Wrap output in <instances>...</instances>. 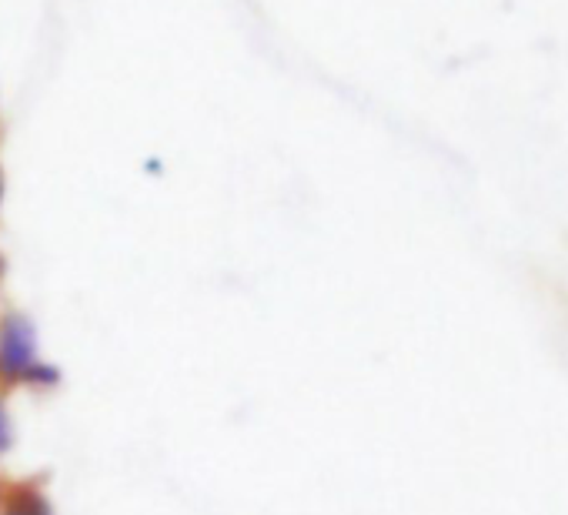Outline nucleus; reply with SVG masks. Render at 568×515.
<instances>
[{
  "label": "nucleus",
  "instance_id": "nucleus-1",
  "mask_svg": "<svg viewBox=\"0 0 568 515\" xmlns=\"http://www.w3.org/2000/svg\"><path fill=\"white\" fill-rule=\"evenodd\" d=\"M38 359V325L18 309L0 315V388H21Z\"/></svg>",
  "mask_w": 568,
  "mask_h": 515
},
{
  "label": "nucleus",
  "instance_id": "nucleus-2",
  "mask_svg": "<svg viewBox=\"0 0 568 515\" xmlns=\"http://www.w3.org/2000/svg\"><path fill=\"white\" fill-rule=\"evenodd\" d=\"M0 515H54V502L38 482L21 478V482L8 485V498H4Z\"/></svg>",
  "mask_w": 568,
  "mask_h": 515
},
{
  "label": "nucleus",
  "instance_id": "nucleus-3",
  "mask_svg": "<svg viewBox=\"0 0 568 515\" xmlns=\"http://www.w3.org/2000/svg\"><path fill=\"white\" fill-rule=\"evenodd\" d=\"M58 385H61V368L51 365V362H44V359H38L28 368V375L21 378V388H31V392H51Z\"/></svg>",
  "mask_w": 568,
  "mask_h": 515
},
{
  "label": "nucleus",
  "instance_id": "nucleus-4",
  "mask_svg": "<svg viewBox=\"0 0 568 515\" xmlns=\"http://www.w3.org/2000/svg\"><path fill=\"white\" fill-rule=\"evenodd\" d=\"M14 442V428H11V408H8V392L0 388V455L11 452Z\"/></svg>",
  "mask_w": 568,
  "mask_h": 515
},
{
  "label": "nucleus",
  "instance_id": "nucleus-5",
  "mask_svg": "<svg viewBox=\"0 0 568 515\" xmlns=\"http://www.w3.org/2000/svg\"><path fill=\"white\" fill-rule=\"evenodd\" d=\"M8 485H11V482H8L4 475H0V508H4V498H8Z\"/></svg>",
  "mask_w": 568,
  "mask_h": 515
},
{
  "label": "nucleus",
  "instance_id": "nucleus-6",
  "mask_svg": "<svg viewBox=\"0 0 568 515\" xmlns=\"http://www.w3.org/2000/svg\"><path fill=\"white\" fill-rule=\"evenodd\" d=\"M0 204H4V168H0Z\"/></svg>",
  "mask_w": 568,
  "mask_h": 515
},
{
  "label": "nucleus",
  "instance_id": "nucleus-7",
  "mask_svg": "<svg viewBox=\"0 0 568 515\" xmlns=\"http://www.w3.org/2000/svg\"><path fill=\"white\" fill-rule=\"evenodd\" d=\"M4 272H8V265H4V254H0V279H4Z\"/></svg>",
  "mask_w": 568,
  "mask_h": 515
}]
</instances>
